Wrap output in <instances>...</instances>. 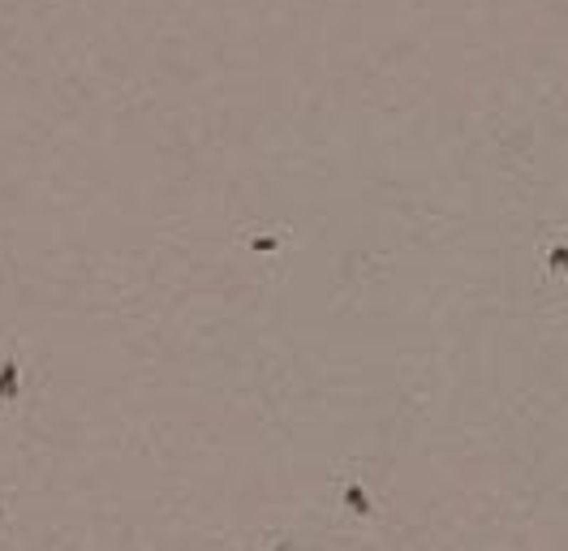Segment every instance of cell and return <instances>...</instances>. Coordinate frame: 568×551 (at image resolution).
Here are the masks:
<instances>
[{
  "label": "cell",
  "instance_id": "cell-1",
  "mask_svg": "<svg viewBox=\"0 0 568 551\" xmlns=\"http://www.w3.org/2000/svg\"><path fill=\"white\" fill-rule=\"evenodd\" d=\"M14 379H18V366L9 362L5 371H0V396H14V392H18V383H14Z\"/></svg>",
  "mask_w": 568,
  "mask_h": 551
}]
</instances>
